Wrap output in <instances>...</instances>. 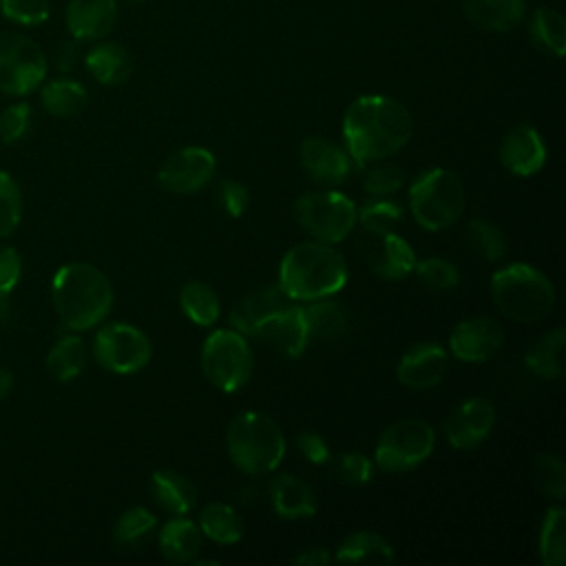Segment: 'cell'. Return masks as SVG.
Wrapping results in <instances>:
<instances>
[{
  "mask_svg": "<svg viewBox=\"0 0 566 566\" xmlns=\"http://www.w3.org/2000/svg\"><path fill=\"white\" fill-rule=\"evenodd\" d=\"M539 557L546 566L566 562V511L551 506L539 526Z\"/></svg>",
  "mask_w": 566,
  "mask_h": 566,
  "instance_id": "cell-35",
  "label": "cell"
},
{
  "mask_svg": "<svg viewBox=\"0 0 566 566\" xmlns=\"http://www.w3.org/2000/svg\"><path fill=\"white\" fill-rule=\"evenodd\" d=\"M500 161L502 166L517 175L531 177L546 164V146L537 128L531 124H517L506 130L500 142Z\"/></svg>",
  "mask_w": 566,
  "mask_h": 566,
  "instance_id": "cell-18",
  "label": "cell"
},
{
  "mask_svg": "<svg viewBox=\"0 0 566 566\" xmlns=\"http://www.w3.org/2000/svg\"><path fill=\"white\" fill-rule=\"evenodd\" d=\"M533 480L537 489L553 500H564L566 495V467L555 453H539L533 460Z\"/></svg>",
  "mask_w": 566,
  "mask_h": 566,
  "instance_id": "cell-37",
  "label": "cell"
},
{
  "mask_svg": "<svg viewBox=\"0 0 566 566\" xmlns=\"http://www.w3.org/2000/svg\"><path fill=\"white\" fill-rule=\"evenodd\" d=\"M303 316H305L310 340H321V343H332L340 338L349 325L347 310L340 303L327 301V298H316L310 305H305Z\"/></svg>",
  "mask_w": 566,
  "mask_h": 566,
  "instance_id": "cell-27",
  "label": "cell"
},
{
  "mask_svg": "<svg viewBox=\"0 0 566 566\" xmlns=\"http://www.w3.org/2000/svg\"><path fill=\"white\" fill-rule=\"evenodd\" d=\"M367 166L369 168L365 170L363 188L369 195H376V197L391 195L405 181V172L396 164H378V161H374V164H367Z\"/></svg>",
  "mask_w": 566,
  "mask_h": 566,
  "instance_id": "cell-42",
  "label": "cell"
},
{
  "mask_svg": "<svg viewBox=\"0 0 566 566\" xmlns=\"http://www.w3.org/2000/svg\"><path fill=\"white\" fill-rule=\"evenodd\" d=\"M528 35L537 49L553 57H562L566 51V20L555 9H535L528 22Z\"/></svg>",
  "mask_w": 566,
  "mask_h": 566,
  "instance_id": "cell-32",
  "label": "cell"
},
{
  "mask_svg": "<svg viewBox=\"0 0 566 566\" xmlns=\"http://www.w3.org/2000/svg\"><path fill=\"white\" fill-rule=\"evenodd\" d=\"M219 203L228 217H241L250 203L248 188L241 181L226 179L219 188Z\"/></svg>",
  "mask_w": 566,
  "mask_h": 566,
  "instance_id": "cell-47",
  "label": "cell"
},
{
  "mask_svg": "<svg viewBox=\"0 0 566 566\" xmlns=\"http://www.w3.org/2000/svg\"><path fill=\"white\" fill-rule=\"evenodd\" d=\"M22 219V195L15 179L0 170V237H9Z\"/></svg>",
  "mask_w": 566,
  "mask_h": 566,
  "instance_id": "cell-40",
  "label": "cell"
},
{
  "mask_svg": "<svg viewBox=\"0 0 566 566\" xmlns=\"http://www.w3.org/2000/svg\"><path fill=\"white\" fill-rule=\"evenodd\" d=\"M199 531L208 539L217 544H237L243 533V520L241 515L226 502H210L199 513Z\"/></svg>",
  "mask_w": 566,
  "mask_h": 566,
  "instance_id": "cell-29",
  "label": "cell"
},
{
  "mask_svg": "<svg viewBox=\"0 0 566 566\" xmlns=\"http://www.w3.org/2000/svg\"><path fill=\"white\" fill-rule=\"evenodd\" d=\"M179 305H181L184 314L188 316V321H192L195 325H201V327H210L212 323H217L219 312H221L217 292L210 285H206L203 281L184 283V287L179 292Z\"/></svg>",
  "mask_w": 566,
  "mask_h": 566,
  "instance_id": "cell-34",
  "label": "cell"
},
{
  "mask_svg": "<svg viewBox=\"0 0 566 566\" xmlns=\"http://www.w3.org/2000/svg\"><path fill=\"white\" fill-rule=\"evenodd\" d=\"M290 305V298L283 294V290L276 285H263L252 292H248L230 312V323L237 332L254 336L259 325L268 321L272 314Z\"/></svg>",
  "mask_w": 566,
  "mask_h": 566,
  "instance_id": "cell-21",
  "label": "cell"
},
{
  "mask_svg": "<svg viewBox=\"0 0 566 566\" xmlns=\"http://www.w3.org/2000/svg\"><path fill=\"white\" fill-rule=\"evenodd\" d=\"M495 424V407L489 398L471 396L453 407L444 422L447 442L453 449L469 451L480 447Z\"/></svg>",
  "mask_w": 566,
  "mask_h": 566,
  "instance_id": "cell-14",
  "label": "cell"
},
{
  "mask_svg": "<svg viewBox=\"0 0 566 566\" xmlns=\"http://www.w3.org/2000/svg\"><path fill=\"white\" fill-rule=\"evenodd\" d=\"M11 387H13V376H11V371L0 367V400H2L4 396H9Z\"/></svg>",
  "mask_w": 566,
  "mask_h": 566,
  "instance_id": "cell-51",
  "label": "cell"
},
{
  "mask_svg": "<svg viewBox=\"0 0 566 566\" xmlns=\"http://www.w3.org/2000/svg\"><path fill=\"white\" fill-rule=\"evenodd\" d=\"M347 276L345 256L321 241L296 243L279 265V287L290 301L329 298L345 287Z\"/></svg>",
  "mask_w": 566,
  "mask_h": 566,
  "instance_id": "cell-2",
  "label": "cell"
},
{
  "mask_svg": "<svg viewBox=\"0 0 566 566\" xmlns=\"http://www.w3.org/2000/svg\"><path fill=\"white\" fill-rule=\"evenodd\" d=\"M411 135V113L387 95H363L343 115L345 148L360 168L396 155L409 144Z\"/></svg>",
  "mask_w": 566,
  "mask_h": 566,
  "instance_id": "cell-1",
  "label": "cell"
},
{
  "mask_svg": "<svg viewBox=\"0 0 566 566\" xmlns=\"http://www.w3.org/2000/svg\"><path fill=\"white\" fill-rule=\"evenodd\" d=\"M217 159L208 148L186 146L172 153L157 172V181L172 195H190L201 190L214 175Z\"/></svg>",
  "mask_w": 566,
  "mask_h": 566,
  "instance_id": "cell-13",
  "label": "cell"
},
{
  "mask_svg": "<svg viewBox=\"0 0 566 566\" xmlns=\"http://www.w3.org/2000/svg\"><path fill=\"white\" fill-rule=\"evenodd\" d=\"M564 327L546 332L524 356V365L531 374L544 380H555L564 376Z\"/></svg>",
  "mask_w": 566,
  "mask_h": 566,
  "instance_id": "cell-28",
  "label": "cell"
},
{
  "mask_svg": "<svg viewBox=\"0 0 566 566\" xmlns=\"http://www.w3.org/2000/svg\"><path fill=\"white\" fill-rule=\"evenodd\" d=\"M336 475L340 482H345L349 486H365L374 478V462L365 453H358V451L343 453L336 460Z\"/></svg>",
  "mask_w": 566,
  "mask_h": 566,
  "instance_id": "cell-45",
  "label": "cell"
},
{
  "mask_svg": "<svg viewBox=\"0 0 566 566\" xmlns=\"http://www.w3.org/2000/svg\"><path fill=\"white\" fill-rule=\"evenodd\" d=\"M201 369L221 391L241 389L252 374V352L245 336L237 329H214L201 347Z\"/></svg>",
  "mask_w": 566,
  "mask_h": 566,
  "instance_id": "cell-8",
  "label": "cell"
},
{
  "mask_svg": "<svg viewBox=\"0 0 566 566\" xmlns=\"http://www.w3.org/2000/svg\"><path fill=\"white\" fill-rule=\"evenodd\" d=\"M467 241L486 261H500L506 252V239H504L502 230L486 219L469 221Z\"/></svg>",
  "mask_w": 566,
  "mask_h": 566,
  "instance_id": "cell-38",
  "label": "cell"
},
{
  "mask_svg": "<svg viewBox=\"0 0 566 566\" xmlns=\"http://www.w3.org/2000/svg\"><path fill=\"white\" fill-rule=\"evenodd\" d=\"M298 157H301L303 170L316 184H323V186L343 184L354 168V159L349 157L347 148L336 146L327 137L314 135V137L303 139V144L298 148Z\"/></svg>",
  "mask_w": 566,
  "mask_h": 566,
  "instance_id": "cell-17",
  "label": "cell"
},
{
  "mask_svg": "<svg viewBox=\"0 0 566 566\" xmlns=\"http://www.w3.org/2000/svg\"><path fill=\"white\" fill-rule=\"evenodd\" d=\"M31 119H33V111L27 102H15L7 106L0 113V139L4 144L20 142L29 133Z\"/></svg>",
  "mask_w": 566,
  "mask_h": 566,
  "instance_id": "cell-44",
  "label": "cell"
},
{
  "mask_svg": "<svg viewBox=\"0 0 566 566\" xmlns=\"http://www.w3.org/2000/svg\"><path fill=\"white\" fill-rule=\"evenodd\" d=\"M128 2H146V0H128Z\"/></svg>",
  "mask_w": 566,
  "mask_h": 566,
  "instance_id": "cell-52",
  "label": "cell"
},
{
  "mask_svg": "<svg viewBox=\"0 0 566 566\" xmlns=\"http://www.w3.org/2000/svg\"><path fill=\"white\" fill-rule=\"evenodd\" d=\"M77 62V46L75 42H62L60 49H57V55H55V66L60 71H71Z\"/></svg>",
  "mask_w": 566,
  "mask_h": 566,
  "instance_id": "cell-49",
  "label": "cell"
},
{
  "mask_svg": "<svg viewBox=\"0 0 566 566\" xmlns=\"http://www.w3.org/2000/svg\"><path fill=\"white\" fill-rule=\"evenodd\" d=\"M40 102H42L44 111L51 113L53 117H73V115L82 113L84 106L88 104V93L80 82L60 77V80H51L46 84L42 82Z\"/></svg>",
  "mask_w": 566,
  "mask_h": 566,
  "instance_id": "cell-30",
  "label": "cell"
},
{
  "mask_svg": "<svg viewBox=\"0 0 566 566\" xmlns=\"http://www.w3.org/2000/svg\"><path fill=\"white\" fill-rule=\"evenodd\" d=\"M2 15L20 27H38L49 20V0H0Z\"/></svg>",
  "mask_w": 566,
  "mask_h": 566,
  "instance_id": "cell-41",
  "label": "cell"
},
{
  "mask_svg": "<svg viewBox=\"0 0 566 566\" xmlns=\"http://www.w3.org/2000/svg\"><path fill=\"white\" fill-rule=\"evenodd\" d=\"M491 298L506 318L537 323L551 314L555 305V287L542 270L517 261L493 272Z\"/></svg>",
  "mask_w": 566,
  "mask_h": 566,
  "instance_id": "cell-4",
  "label": "cell"
},
{
  "mask_svg": "<svg viewBox=\"0 0 566 566\" xmlns=\"http://www.w3.org/2000/svg\"><path fill=\"white\" fill-rule=\"evenodd\" d=\"M22 276V259L15 248L0 243V303L9 298Z\"/></svg>",
  "mask_w": 566,
  "mask_h": 566,
  "instance_id": "cell-46",
  "label": "cell"
},
{
  "mask_svg": "<svg viewBox=\"0 0 566 566\" xmlns=\"http://www.w3.org/2000/svg\"><path fill=\"white\" fill-rule=\"evenodd\" d=\"M84 64H86V71L93 75V80L106 86L122 84L124 80H128L133 71L130 55L124 46L115 42H99V40L88 49Z\"/></svg>",
  "mask_w": 566,
  "mask_h": 566,
  "instance_id": "cell-24",
  "label": "cell"
},
{
  "mask_svg": "<svg viewBox=\"0 0 566 566\" xmlns=\"http://www.w3.org/2000/svg\"><path fill=\"white\" fill-rule=\"evenodd\" d=\"M97 363L113 374H135L148 365L153 347L148 336L130 323H106L93 338Z\"/></svg>",
  "mask_w": 566,
  "mask_h": 566,
  "instance_id": "cell-11",
  "label": "cell"
},
{
  "mask_svg": "<svg viewBox=\"0 0 566 566\" xmlns=\"http://www.w3.org/2000/svg\"><path fill=\"white\" fill-rule=\"evenodd\" d=\"M51 296L60 321L73 332L95 327L113 305L108 276L86 261L62 265L51 281Z\"/></svg>",
  "mask_w": 566,
  "mask_h": 566,
  "instance_id": "cell-3",
  "label": "cell"
},
{
  "mask_svg": "<svg viewBox=\"0 0 566 566\" xmlns=\"http://www.w3.org/2000/svg\"><path fill=\"white\" fill-rule=\"evenodd\" d=\"M464 15L482 31L506 33L522 24L526 0H464Z\"/></svg>",
  "mask_w": 566,
  "mask_h": 566,
  "instance_id": "cell-22",
  "label": "cell"
},
{
  "mask_svg": "<svg viewBox=\"0 0 566 566\" xmlns=\"http://www.w3.org/2000/svg\"><path fill=\"white\" fill-rule=\"evenodd\" d=\"M356 221H360L363 228L391 230L394 226H398L402 221V208L389 199H376L371 203H365L358 210Z\"/></svg>",
  "mask_w": 566,
  "mask_h": 566,
  "instance_id": "cell-43",
  "label": "cell"
},
{
  "mask_svg": "<svg viewBox=\"0 0 566 566\" xmlns=\"http://www.w3.org/2000/svg\"><path fill=\"white\" fill-rule=\"evenodd\" d=\"M254 336L287 358L301 356L310 343L303 307L294 303L285 305L283 310L272 314L268 321H263L254 332Z\"/></svg>",
  "mask_w": 566,
  "mask_h": 566,
  "instance_id": "cell-19",
  "label": "cell"
},
{
  "mask_svg": "<svg viewBox=\"0 0 566 566\" xmlns=\"http://www.w3.org/2000/svg\"><path fill=\"white\" fill-rule=\"evenodd\" d=\"M226 449L234 467L250 475L272 473L285 455L281 427L261 411L234 416L226 429Z\"/></svg>",
  "mask_w": 566,
  "mask_h": 566,
  "instance_id": "cell-5",
  "label": "cell"
},
{
  "mask_svg": "<svg viewBox=\"0 0 566 566\" xmlns=\"http://www.w3.org/2000/svg\"><path fill=\"white\" fill-rule=\"evenodd\" d=\"M159 548L168 562H192L201 551V531L192 520L175 515L161 526Z\"/></svg>",
  "mask_w": 566,
  "mask_h": 566,
  "instance_id": "cell-26",
  "label": "cell"
},
{
  "mask_svg": "<svg viewBox=\"0 0 566 566\" xmlns=\"http://www.w3.org/2000/svg\"><path fill=\"white\" fill-rule=\"evenodd\" d=\"M433 447L436 433L429 422L420 418H402L380 433L374 462L389 473L411 471L431 455Z\"/></svg>",
  "mask_w": 566,
  "mask_h": 566,
  "instance_id": "cell-9",
  "label": "cell"
},
{
  "mask_svg": "<svg viewBox=\"0 0 566 566\" xmlns=\"http://www.w3.org/2000/svg\"><path fill=\"white\" fill-rule=\"evenodd\" d=\"M296 447L303 453V458L312 464H327L329 460V447L323 436L314 431H303L296 436Z\"/></svg>",
  "mask_w": 566,
  "mask_h": 566,
  "instance_id": "cell-48",
  "label": "cell"
},
{
  "mask_svg": "<svg viewBox=\"0 0 566 566\" xmlns=\"http://www.w3.org/2000/svg\"><path fill=\"white\" fill-rule=\"evenodd\" d=\"M447 367H449V356L442 345L416 343L402 354L396 367V376L402 387L413 391H424L442 382Z\"/></svg>",
  "mask_w": 566,
  "mask_h": 566,
  "instance_id": "cell-16",
  "label": "cell"
},
{
  "mask_svg": "<svg viewBox=\"0 0 566 566\" xmlns=\"http://www.w3.org/2000/svg\"><path fill=\"white\" fill-rule=\"evenodd\" d=\"M86 365V345L80 336H62L46 354V371L57 382H69L82 374Z\"/></svg>",
  "mask_w": 566,
  "mask_h": 566,
  "instance_id": "cell-33",
  "label": "cell"
},
{
  "mask_svg": "<svg viewBox=\"0 0 566 566\" xmlns=\"http://www.w3.org/2000/svg\"><path fill=\"white\" fill-rule=\"evenodd\" d=\"M155 524H157V517L148 509L133 506L117 517L113 528V539L119 548H139L153 533Z\"/></svg>",
  "mask_w": 566,
  "mask_h": 566,
  "instance_id": "cell-36",
  "label": "cell"
},
{
  "mask_svg": "<svg viewBox=\"0 0 566 566\" xmlns=\"http://www.w3.org/2000/svg\"><path fill=\"white\" fill-rule=\"evenodd\" d=\"M117 22V0H69L66 29L73 40L97 42L106 38Z\"/></svg>",
  "mask_w": 566,
  "mask_h": 566,
  "instance_id": "cell-20",
  "label": "cell"
},
{
  "mask_svg": "<svg viewBox=\"0 0 566 566\" xmlns=\"http://www.w3.org/2000/svg\"><path fill=\"white\" fill-rule=\"evenodd\" d=\"M270 502L283 520H305L316 513V497L312 489L292 473H281L270 484Z\"/></svg>",
  "mask_w": 566,
  "mask_h": 566,
  "instance_id": "cell-23",
  "label": "cell"
},
{
  "mask_svg": "<svg viewBox=\"0 0 566 566\" xmlns=\"http://www.w3.org/2000/svg\"><path fill=\"white\" fill-rule=\"evenodd\" d=\"M409 210L429 232L451 228L464 210V186L449 168H429L409 186Z\"/></svg>",
  "mask_w": 566,
  "mask_h": 566,
  "instance_id": "cell-6",
  "label": "cell"
},
{
  "mask_svg": "<svg viewBox=\"0 0 566 566\" xmlns=\"http://www.w3.org/2000/svg\"><path fill=\"white\" fill-rule=\"evenodd\" d=\"M504 345V329L489 316L460 321L449 334V349L464 363H482L493 358Z\"/></svg>",
  "mask_w": 566,
  "mask_h": 566,
  "instance_id": "cell-15",
  "label": "cell"
},
{
  "mask_svg": "<svg viewBox=\"0 0 566 566\" xmlns=\"http://www.w3.org/2000/svg\"><path fill=\"white\" fill-rule=\"evenodd\" d=\"M150 491L155 502L172 515H186L197 502L195 484L170 469H159L150 475Z\"/></svg>",
  "mask_w": 566,
  "mask_h": 566,
  "instance_id": "cell-25",
  "label": "cell"
},
{
  "mask_svg": "<svg viewBox=\"0 0 566 566\" xmlns=\"http://www.w3.org/2000/svg\"><path fill=\"white\" fill-rule=\"evenodd\" d=\"M358 208L349 197L336 190L305 192L294 203V217L301 228L321 243L347 239L356 226Z\"/></svg>",
  "mask_w": 566,
  "mask_h": 566,
  "instance_id": "cell-7",
  "label": "cell"
},
{
  "mask_svg": "<svg viewBox=\"0 0 566 566\" xmlns=\"http://www.w3.org/2000/svg\"><path fill=\"white\" fill-rule=\"evenodd\" d=\"M294 562L303 564V566H325L332 562V555L325 548H307V551L298 553L294 557Z\"/></svg>",
  "mask_w": 566,
  "mask_h": 566,
  "instance_id": "cell-50",
  "label": "cell"
},
{
  "mask_svg": "<svg viewBox=\"0 0 566 566\" xmlns=\"http://www.w3.org/2000/svg\"><path fill=\"white\" fill-rule=\"evenodd\" d=\"M356 245L363 261L380 279L398 281V279H405L409 272H413L416 254L411 245L402 237H398L394 230L363 228L356 239Z\"/></svg>",
  "mask_w": 566,
  "mask_h": 566,
  "instance_id": "cell-12",
  "label": "cell"
},
{
  "mask_svg": "<svg viewBox=\"0 0 566 566\" xmlns=\"http://www.w3.org/2000/svg\"><path fill=\"white\" fill-rule=\"evenodd\" d=\"M413 272L429 290H436V292L455 290L460 283L458 268L449 259H442V256H427L422 261H416Z\"/></svg>",
  "mask_w": 566,
  "mask_h": 566,
  "instance_id": "cell-39",
  "label": "cell"
},
{
  "mask_svg": "<svg viewBox=\"0 0 566 566\" xmlns=\"http://www.w3.org/2000/svg\"><path fill=\"white\" fill-rule=\"evenodd\" d=\"M46 55L42 46L24 33H0V93L22 97L42 86L46 77Z\"/></svg>",
  "mask_w": 566,
  "mask_h": 566,
  "instance_id": "cell-10",
  "label": "cell"
},
{
  "mask_svg": "<svg viewBox=\"0 0 566 566\" xmlns=\"http://www.w3.org/2000/svg\"><path fill=\"white\" fill-rule=\"evenodd\" d=\"M336 559L345 564H382L394 559V546L378 533L358 531L343 539Z\"/></svg>",
  "mask_w": 566,
  "mask_h": 566,
  "instance_id": "cell-31",
  "label": "cell"
}]
</instances>
